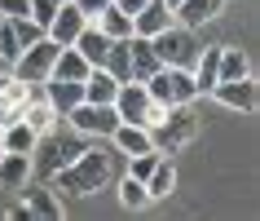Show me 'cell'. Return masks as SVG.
<instances>
[{
    "label": "cell",
    "mask_w": 260,
    "mask_h": 221,
    "mask_svg": "<svg viewBox=\"0 0 260 221\" xmlns=\"http://www.w3.org/2000/svg\"><path fill=\"white\" fill-rule=\"evenodd\" d=\"M110 177V155L102 146H84L67 168H57L53 177H49V190L53 195H71V199H88L106 186Z\"/></svg>",
    "instance_id": "obj_1"
},
{
    "label": "cell",
    "mask_w": 260,
    "mask_h": 221,
    "mask_svg": "<svg viewBox=\"0 0 260 221\" xmlns=\"http://www.w3.org/2000/svg\"><path fill=\"white\" fill-rule=\"evenodd\" d=\"M88 146V137L84 133H75V128L62 120L57 128H49V133H40L36 137V146H31V177H40V181H49L57 173V168H67L75 155Z\"/></svg>",
    "instance_id": "obj_2"
},
{
    "label": "cell",
    "mask_w": 260,
    "mask_h": 221,
    "mask_svg": "<svg viewBox=\"0 0 260 221\" xmlns=\"http://www.w3.org/2000/svg\"><path fill=\"white\" fill-rule=\"evenodd\" d=\"M110 106H115V115H119V124H141V128H154L168 115V106H164V102H154L150 89H146L141 80H123Z\"/></svg>",
    "instance_id": "obj_3"
},
{
    "label": "cell",
    "mask_w": 260,
    "mask_h": 221,
    "mask_svg": "<svg viewBox=\"0 0 260 221\" xmlns=\"http://www.w3.org/2000/svg\"><path fill=\"white\" fill-rule=\"evenodd\" d=\"M194 137H199V115L190 110V102H185V106H168V115L150 128V142H154V151H159V155L185 151Z\"/></svg>",
    "instance_id": "obj_4"
},
{
    "label": "cell",
    "mask_w": 260,
    "mask_h": 221,
    "mask_svg": "<svg viewBox=\"0 0 260 221\" xmlns=\"http://www.w3.org/2000/svg\"><path fill=\"white\" fill-rule=\"evenodd\" d=\"M57 49H62V44H53L49 36H40L36 44H27V49L9 62V75H14V80H22V84H44L49 75H53Z\"/></svg>",
    "instance_id": "obj_5"
},
{
    "label": "cell",
    "mask_w": 260,
    "mask_h": 221,
    "mask_svg": "<svg viewBox=\"0 0 260 221\" xmlns=\"http://www.w3.org/2000/svg\"><path fill=\"white\" fill-rule=\"evenodd\" d=\"M154 53H159V62L164 67H194V58H199V40H194V27H181V22H172L168 31H159V36H150Z\"/></svg>",
    "instance_id": "obj_6"
},
{
    "label": "cell",
    "mask_w": 260,
    "mask_h": 221,
    "mask_svg": "<svg viewBox=\"0 0 260 221\" xmlns=\"http://www.w3.org/2000/svg\"><path fill=\"white\" fill-rule=\"evenodd\" d=\"M146 89H150V97H154V102H164V106H185V102L199 97L194 75L185 67H159L150 80H146Z\"/></svg>",
    "instance_id": "obj_7"
},
{
    "label": "cell",
    "mask_w": 260,
    "mask_h": 221,
    "mask_svg": "<svg viewBox=\"0 0 260 221\" xmlns=\"http://www.w3.org/2000/svg\"><path fill=\"white\" fill-rule=\"evenodd\" d=\"M75 133H84L88 142H102L115 133V124H119V115H115V106H97V102H80V106H71L67 115H62Z\"/></svg>",
    "instance_id": "obj_8"
},
{
    "label": "cell",
    "mask_w": 260,
    "mask_h": 221,
    "mask_svg": "<svg viewBox=\"0 0 260 221\" xmlns=\"http://www.w3.org/2000/svg\"><path fill=\"white\" fill-rule=\"evenodd\" d=\"M212 97H216L220 106L251 115V110H256V80H251V75H238V80H216Z\"/></svg>",
    "instance_id": "obj_9"
},
{
    "label": "cell",
    "mask_w": 260,
    "mask_h": 221,
    "mask_svg": "<svg viewBox=\"0 0 260 221\" xmlns=\"http://www.w3.org/2000/svg\"><path fill=\"white\" fill-rule=\"evenodd\" d=\"M172 22H177V14H172L168 0H146L137 14H133V36H146V40H150V36L168 31Z\"/></svg>",
    "instance_id": "obj_10"
},
{
    "label": "cell",
    "mask_w": 260,
    "mask_h": 221,
    "mask_svg": "<svg viewBox=\"0 0 260 221\" xmlns=\"http://www.w3.org/2000/svg\"><path fill=\"white\" fill-rule=\"evenodd\" d=\"M84 22H88V18L80 14V5H75V0H67V5H57V14L49 18L44 36H49L53 44H75V36L84 31Z\"/></svg>",
    "instance_id": "obj_11"
},
{
    "label": "cell",
    "mask_w": 260,
    "mask_h": 221,
    "mask_svg": "<svg viewBox=\"0 0 260 221\" xmlns=\"http://www.w3.org/2000/svg\"><path fill=\"white\" fill-rule=\"evenodd\" d=\"M159 67H164V62H159V53H154V44L146 40V36H128V71H133V80L146 84Z\"/></svg>",
    "instance_id": "obj_12"
},
{
    "label": "cell",
    "mask_w": 260,
    "mask_h": 221,
    "mask_svg": "<svg viewBox=\"0 0 260 221\" xmlns=\"http://www.w3.org/2000/svg\"><path fill=\"white\" fill-rule=\"evenodd\" d=\"M27 181H31V155H14V151H5V155H0V190L18 195Z\"/></svg>",
    "instance_id": "obj_13"
},
{
    "label": "cell",
    "mask_w": 260,
    "mask_h": 221,
    "mask_svg": "<svg viewBox=\"0 0 260 221\" xmlns=\"http://www.w3.org/2000/svg\"><path fill=\"white\" fill-rule=\"evenodd\" d=\"M110 142H115V151H119L123 159H133V155H141V151H154L150 128H141V124H115Z\"/></svg>",
    "instance_id": "obj_14"
},
{
    "label": "cell",
    "mask_w": 260,
    "mask_h": 221,
    "mask_svg": "<svg viewBox=\"0 0 260 221\" xmlns=\"http://www.w3.org/2000/svg\"><path fill=\"white\" fill-rule=\"evenodd\" d=\"M22 190H27V204H22V208H27V217H44V221L62 217V195H53L49 186H31V181L22 186Z\"/></svg>",
    "instance_id": "obj_15"
},
{
    "label": "cell",
    "mask_w": 260,
    "mask_h": 221,
    "mask_svg": "<svg viewBox=\"0 0 260 221\" xmlns=\"http://www.w3.org/2000/svg\"><path fill=\"white\" fill-rule=\"evenodd\" d=\"M115 93H119V80H115L106 67H93L88 75H84V102L110 106V102H115Z\"/></svg>",
    "instance_id": "obj_16"
},
{
    "label": "cell",
    "mask_w": 260,
    "mask_h": 221,
    "mask_svg": "<svg viewBox=\"0 0 260 221\" xmlns=\"http://www.w3.org/2000/svg\"><path fill=\"white\" fill-rule=\"evenodd\" d=\"M44 97L53 102L57 115H67L71 106L84 102V80H44Z\"/></svg>",
    "instance_id": "obj_17"
},
{
    "label": "cell",
    "mask_w": 260,
    "mask_h": 221,
    "mask_svg": "<svg viewBox=\"0 0 260 221\" xmlns=\"http://www.w3.org/2000/svg\"><path fill=\"white\" fill-rule=\"evenodd\" d=\"M75 49H80V58L88 62V67H102V62H106V49H110V36L97 31L93 22H84V31L75 36Z\"/></svg>",
    "instance_id": "obj_18"
},
{
    "label": "cell",
    "mask_w": 260,
    "mask_h": 221,
    "mask_svg": "<svg viewBox=\"0 0 260 221\" xmlns=\"http://www.w3.org/2000/svg\"><path fill=\"white\" fill-rule=\"evenodd\" d=\"M220 5H225V0H181L172 14H177L181 27H203V22L220 18Z\"/></svg>",
    "instance_id": "obj_19"
},
{
    "label": "cell",
    "mask_w": 260,
    "mask_h": 221,
    "mask_svg": "<svg viewBox=\"0 0 260 221\" xmlns=\"http://www.w3.org/2000/svg\"><path fill=\"white\" fill-rule=\"evenodd\" d=\"M88 71H93V67L80 58V49H75V44H62L57 58H53V75H49V80H84Z\"/></svg>",
    "instance_id": "obj_20"
},
{
    "label": "cell",
    "mask_w": 260,
    "mask_h": 221,
    "mask_svg": "<svg viewBox=\"0 0 260 221\" xmlns=\"http://www.w3.org/2000/svg\"><path fill=\"white\" fill-rule=\"evenodd\" d=\"M88 22H93L97 31H106L110 40H128V36H133V18L123 14V9H115V5H106V9L97 18H88Z\"/></svg>",
    "instance_id": "obj_21"
},
{
    "label": "cell",
    "mask_w": 260,
    "mask_h": 221,
    "mask_svg": "<svg viewBox=\"0 0 260 221\" xmlns=\"http://www.w3.org/2000/svg\"><path fill=\"white\" fill-rule=\"evenodd\" d=\"M0 146H5V151H14V155H31L36 133H31L22 120H9V124H5V133H0Z\"/></svg>",
    "instance_id": "obj_22"
},
{
    "label": "cell",
    "mask_w": 260,
    "mask_h": 221,
    "mask_svg": "<svg viewBox=\"0 0 260 221\" xmlns=\"http://www.w3.org/2000/svg\"><path fill=\"white\" fill-rule=\"evenodd\" d=\"M172 186H177V168H172V155H164L146 177V190H150V199H164V195H172Z\"/></svg>",
    "instance_id": "obj_23"
},
{
    "label": "cell",
    "mask_w": 260,
    "mask_h": 221,
    "mask_svg": "<svg viewBox=\"0 0 260 221\" xmlns=\"http://www.w3.org/2000/svg\"><path fill=\"white\" fill-rule=\"evenodd\" d=\"M216 71H220V80L251 75V71H247V53H243V49H230V44H220V62H216Z\"/></svg>",
    "instance_id": "obj_24"
},
{
    "label": "cell",
    "mask_w": 260,
    "mask_h": 221,
    "mask_svg": "<svg viewBox=\"0 0 260 221\" xmlns=\"http://www.w3.org/2000/svg\"><path fill=\"white\" fill-rule=\"evenodd\" d=\"M119 204L128 208V212H141V208L150 204V190H146V181L123 177V181H119Z\"/></svg>",
    "instance_id": "obj_25"
},
{
    "label": "cell",
    "mask_w": 260,
    "mask_h": 221,
    "mask_svg": "<svg viewBox=\"0 0 260 221\" xmlns=\"http://www.w3.org/2000/svg\"><path fill=\"white\" fill-rule=\"evenodd\" d=\"M5 22L14 27V36H18V44H22V49H27V44H36V40L44 36V27H40V22H31V18H5Z\"/></svg>",
    "instance_id": "obj_26"
},
{
    "label": "cell",
    "mask_w": 260,
    "mask_h": 221,
    "mask_svg": "<svg viewBox=\"0 0 260 221\" xmlns=\"http://www.w3.org/2000/svg\"><path fill=\"white\" fill-rule=\"evenodd\" d=\"M18 53H22V44H18L14 27H9V22H5V18H0V62H5V67H9V62H14Z\"/></svg>",
    "instance_id": "obj_27"
},
{
    "label": "cell",
    "mask_w": 260,
    "mask_h": 221,
    "mask_svg": "<svg viewBox=\"0 0 260 221\" xmlns=\"http://www.w3.org/2000/svg\"><path fill=\"white\" fill-rule=\"evenodd\" d=\"M57 14V0H27V18L31 22H40V27H49V18Z\"/></svg>",
    "instance_id": "obj_28"
},
{
    "label": "cell",
    "mask_w": 260,
    "mask_h": 221,
    "mask_svg": "<svg viewBox=\"0 0 260 221\" xmlns=\"http://www.w3.org/2000/svg\"><path fill=\"white\" fill-rule=\"evenodd\" d=\"M0 18H27V0H0Z\"/></svg>",
    "instance_id": "obj_29"
},
{
    "label": "cell",
    "mask_w": 260,
    "mask_h": 221,
    "mask_svg": "<svg viewBox=\"0 0 260 221\" xmlns=\"http://www.w3.org/2000/svg\"><path fill=\"white\" fill-rule=\"evenodd\" d=\"M75 5H80V14H84V18H97V14L110 5V0H75Z\"/></svg>",
    "instance_id": "obj_30"
},
{
    "label": "cell",
    "mask_w": 260,
    "mask_h": 221,
    "mask_svg": "<svg viewBox=\"0 0 260 221\" xmlns=\"http://www.w3.org/2000/svg\"><path fill=\"white\" fill-rule=\"evenodd\" d=\"M168 5H172V9H177V5H181V0H168Z\"/></svg>",
    "instance_id": "obj_31"
},
{
    "label": "cell",
    "mask_w": 260,
    "mask_h": 221,
    "mask_svg": "<svg viewBox=\"0 0 260 221\" xmlns=\"http://www.w3.org/2000/svg\"><path fill=\"white\" fill-rule=\"evenodd\" d=\"M57 5H67V0H57Z\"/></svg>",
    "instance_id": "obj_32"
},
{
    "label": "cell",
    "mask_w": 260,
    "mask_h": 221,
    "mask_svg": "<svg viewBox=\"0 0 260 221\" xmlns=\"http://www.w3.org/2000/svg\"><path fill=\"white\" fill-rule=\"evenodd\" d=\"M0 155H5V146H0Z\"/></svg>",
    "instance_id": "obj_33"
},
{
    "label": "cell",
    "mask_w": 260,
    "mask_h": 221,
    "mask_svg": "<svg viewBox=\"0 0 260 221\" xmlns=\"http://www.w3.org/2000/svg\"><path fill=\"white\" fill-rule=\"evenodd\" d=\"M0 133H5V124H0Z\"/></svg>",
    "instance_id": "obj_34"
}]
</instances>
